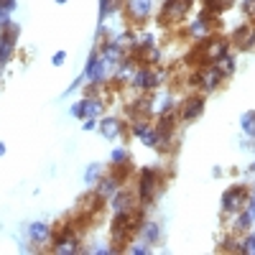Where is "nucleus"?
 I'll return each mask as SVG.
<instances>
[{
  "label": "nucleus",
  "mask_w": 255,
  "mask_h": 255,
  "mask_svg": "<svg viewBox=\"0 0 255 255\" xmlns=\"http://www.w3.org/2000/svg\"><path fill=\"white\" fill-rule=\"evenodd\" d=\"M163 186V176L156 171V169H143L141 171V179H138V202L141 204H151L156 197H158V191Z\"/></svg>",
  "instance_id": "obj_1"
},
{
  "label": "nucleus",
  "mask_w": 255,
  "mask_h": 255,
  "mask_svg": "<svg viewBox=\"0 0 255 255\" xmlns=\"http://www.w3.org/2000/svg\"><path fill=\"white\" fill-rule=\"evenodd\" d=\"M191 5H194V0H166L158 13V23L161 26H176V23H182L189 13H191Z\"/></svg>",
  "instance_id": "obj_2"
},
{
  "label": "nucleus",
  "mask_w": 255,
  "mask_h": 255,
  "mask_svg": "<svg viewBox=\"0 0 255 255\" xmlns=\"http://www.w3.org/2000/svg\"><path fill=\"white\" fill-rule=\"evenodd\" d=\"M248 199H250V191L245 189V186H232V189H227L224 191V197H222V207H224V212H240V209H243L245 204H248Z\"/></svg>",
  "instance_id": "obj_3"
},
{
  "label": "nucleus",
  "mask_w": 255,
  "mask_h": 255,
  "mask_svg": "<svg viewBox=\"0 0 255 255\" xmlns=\"http://www.w3.org/2000/svg\"><path fill=\"white\" fill-rule=\"evenodd\" d=\"M123 8L133 23H146L153 10V0H125Z\"/></svg>",
  "instance_id": "obj_4"
},
{
  "label": "nucleus",
  "mask_w": 255,
  "mask_h": 255,
  "mask_svg": "<svg viewBox=\"0 0 255 255\" xmlns=\"http://www.w3.org/2000/svg\"><path fill=\"white\" fill-rule=\"evenodd\" d=\"M204 110V97L202 95H189L182 105V110H179V117L184 120V123H191V120H197Z\"/></svg>",
  "instance_id": "obj_5"
},
{
  "label": "nucleus",
  "mask_w": 255,
  "mask_h": 255,
  "mask_svg": "<svg viewBox=\"0 0 255 255\" xmlns=\"http://www.w3.org/2000/svg\"><path fill=\"white\" fill-rule=\"evenodd\" d=\"M232 43H235V49H240V51L253 49L255 46V26H250V23L237 26L235 34H232Z\"/></svg>",
  "instance_id": "obj_6"
},
{
  "label": "nucleus",
  "mask_w": 255,
  "mask_h": 255,
  "mask_svg": "<svg viewBox=\"0 0 255 255\" xmlns=\"http://www.w3.org/2000/svg\"><path fill=\"white\" fill-rule=\"evenodd\" d=\"M102 133H105L110 141H112V138H120V136L125 133L123 120H120V117H105V120H102Z\"/></svg>",
  "instance_id": "obj_7"
},
{
  "label": "nucleus",
  "mask_w": 255,
  "mask_h": 255,
  "mask_svg": "<svg viewBox=\"0 0 255 255\" xmlns=\"http://www.w3.org/2000/svg\"><path fill=\"white\" fill-rule=\"evenodd\" d=\"M235 3V0H204V10H209V13H222V10H227L230 5Z\"/></svg>",
  "instance_id": "obj_8"
},
{
  "label": "nucleus",
  "mask_w": 255,
  "mask_h": 255,
  "mask_svg": "<svg viewBox=\"0 0 255 255\" xmlns=\"http://www.w3.org/2000/svg\"><path fill=\"white\" fill-rule=\"evenodd\" d=\"M217 67H219V72L224 74V77H230V74L235 72V56L227 51V54H224V56L219 59V62H217Z\"/></svg>",
  "instance_id": "obj_9"
},
{
  "label": "nucleus",
  "mask_w": 255,
  "mask_h": 255,
  "mask_svg": "<svg viewBox=\"0 0 255 255\" xmlns=\"http://www.w3.org/2000/svg\"><path fill=\"white\" fill-rule=\"evenodd\" d=\"M243 128H245L248 136L255 138V112H245V115H243Z\"/></svg>",
  "instance_id": "obj_10"
},
{
  "label": "nucleus",
  "mask_w": 255,
  "mask_h": 255,
  "mask_svg": "<svg viewBox=\"0 0 255 255\" xmlns=\"http://www.w3.org/2000/svg\"><path fill=\"white\" fill-rule=\"evenodd\" d=\"M245 13L250 18H255V0H245Z\"/></svg>",
  "instance_id": "obj_11"
},
{
  "label": "nucleus",
  "mask_w": 255,
  "mask_h": 255,
  "mask_svg": "<svg viewBox=\"0 0 255 255\" xmlns=\"http://www.w3.org/2000/svg\"><path fill=\"white\" fill-rule=\"evenodd\" d=\"M253 171H255V163H253Z\"/></svg>",
  "instance_id": "obj_12"
}]
</instances>
